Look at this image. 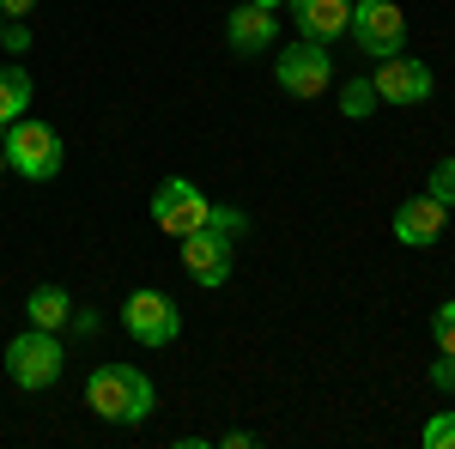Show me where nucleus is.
<instances>
[{
  "instance_id": "11",
  "label": "nucleus",
  "mask_w": 455,
  "mask_h": 449,
  "mask_svg": "<svg viewBox=\"0 0 455 449\" xmlns=\"http://www.w3.org/2000/svg\"><path fill=\"white\" fill-rule=\"evenodd\" d=\"M285 6H291L298 31L310 36V43L340 36V31H347V19H352V0H285Z\"/></svg>"
},
{
  "instance_id": "1",
  "label": "nucleus",
  "mask_w": 455,
  "mask_h": 449,
  "mask_svg": "<svg viewBox=\"0 0 455 449\" xmlns=\"http://www.w3.org/2000/svg\"><path fill=\"white\" fill-rule=\"evenodd\" d=\"M152 382H146V371H134V365H104V371H92V382H85V407L98 419H109V425H140L146 413H152Z\"/></svg>"
},
{
  "instance_id": "2",
  "label": "nucleus",
  "mask_w": 455,
  "mask_h": 449,
  "mask_svg": "<svg viewBox=\"0 0 455 449\" xmlns=\"http://www.w3.org/2000/svg\"><path fill=\"white\" fill-rule=\"evenodd\" d=\"M0 152H6V164L19 176H31V182H49V176L61 171V134L49 128V122H6V140H0Z\"/></svg>"
},
{
  "instance_id": "12",
  "label": "nucleus",
  "mask_w": 455,
  "mask_h": 449,
  "mask_svg": "<svg viewBox=\"0 0 455 449\" xmlns=\"http://www.w3.org/2000/svg\"><path fill=\"white\" fill-rule=\"evenodd\" d=\"M274 31H280L274 6H255V0H243V6L231 12V25H225V36H231V49H237V55H255V49H267V43H274Z\"/></svg>"
},
{
  "instance_id": "15",
  "label": "nucleus",
  "mask_w": 455,
  "mask_h": 449,
  "mask_svg": "<svg viewBox=\"0 0 455 449\" xmlns=\"http://www.w3.org/2000/svg\"><path fill=\"white\" fill-rule=\"evenodd\" d=\"M340 109H347L352 122H364V116L377 109V85H371V79H347V85H340Z\"/></svg>"
},
{
  "instance_id": "22",
  "label": "nucleus",
  "mask_w": 455,
  "mask_h": 449,
  "mask_svg": "<svg viewBox=\"0 0 455 449\" xmlns=\"http://www.w3.org/2000/svg\"><path fill=\"white\" fill-rule=\"evenodd\" d=\"M255 6H285V0H255Z\"/></svg>"
},
{
  "instance_id": "21",
  "label": "nucleus",
  "mask_w": 455,
  "mask_h": 449,
  "mask_svg": "<svg viewBox=\"0 0 455 449\" xmlns=\"http://www.w3.org/2000/svg\"><path fill=\"white\" fill-rule=\"evenodd\" d=\"M31 6H36V0H0V12H6V19H25Z\"/></svg>"
},
{
  "instance_id": "7",
  "label": "nucleus",
  "mask_w": 455,
  "mask_h": 449,
  "mask_svg": "<svg viewBox=\"0 0 455 449\" xmlns=\"http://www.w3.org/2000/svg\"><path fill=\"white\" fill-rule=\"evenodd\" d=\"M122 328L134 334L140 346H171L176 328H182V316L164 292H128V304H122Z\"/></svg>"
},
{
  "instance_id": "24",
  "label": "nucleus",
  "mask_w": 455,
  "mask_h": 449,
  "mask_svg": "<svg viewBox=\"0 0 455 449\" xmlns=\"http://www.w3.org/2000/svg\"><path fill=\"white\" fill-rule=\"evenodd\" d=\"M0 31H6V12H0Z\"/></svg>"
},
{
  "instance_id": "4",
  "label": "nucleus",
  "mask_w": 455,
  "mask_h": 449,
  "mask_svg": "<svg viewBox=\"0 0 455 449\" xmlns=\"http://www.w3.org/2000/svg\"><path fill=\"white\" fill-rule=\"evenodd\" d=\"M61 371H68V352H61V341L49 328H31V334H19L6 346V377L19 389H49Z\"/></svg>"
},
{
  "instance_id": "5",
  "label": "nucleus",
  "mask_w": 455,
  "mask_h": 449,
  "mask_svg": "<svg viewBox=\"0 0 455 449\" xmlns=\"http://www.w3.org/2000/svg\"><path fill=\"white\" fill-rule=\"evenodd\" d=\"M212 201L188 182V176H164L158 182V195H152V225L158 231H171V237H188V231H201L207 225Z\"/></svg>"
},
{
  "instance_id": "14",
  "label": "nucleus",
  "mask_w": 455,
  "mask_h": 449,
  "mask_svg": "<svg viewBox=\"0 0 455 449\" xmlns=\"http://www.w3.org/2000/svg\"><path fill=\"white\" fill-rule=\"evenodd\" d=\"M31 109V73L25 68H0V128L19 122Z\"/></svg>"
},
{
  "instance_id": "3",
  "label": "nucleus",
  "mask_w": 455,
  "mask_h": 449,
  "mask_svg": "<svg viewBox=\"0 0 455 449\" xmlns=\"http://www.w3.org/2000/svg\"><path fill=\"white\" fill-rule=\"evenodd\" d=\"M347 31L371 61H388V55H401V43H407V19H401L395 0H352Z\"/></svg>"
},
{
  "instance_id": "19",
  "label": "nucleus",
  "mask_w": 455,
  "mask_h": 449,
  "mask_svg": "<svg viewBox=\"0 0 455 449\" xmlns=\"http://www.w3.org/2000/svg\"><path fill=\"white\" fill-rule=\"evenodd\" d=\"M425 195H437L443 207H455V158H443V164L431 171V188H425Z\"/></svg>"
},
{
  "instance_id": "16",
  "label": "nucleus",
  "mask_w": 455,
  "mask_h": 449,
  "mask_svg": "<svg viewBox=\"0 0 455 449\" xmlns=\"http://www.w3.org/2000/svg\"><path fill=\"white\" fill-rule=\"evenodd\" d=\"M207 231H219V237H231V243H237V237L249 231L243 207H212V212H207Z\"/></svg>"
},
{
  "instance_id": "23",
  "label": "nucleus",
  "mask_w": 455,
  "mask_h": 449,
  "mask_svg": "<svg viewBox=\"0 0 455 449\" xmlns=\"http://www.w3.org/2000/svg\"><path fill=\"white\" fill-rule=\"evenodd\" d=\"M0 171H12V164H6V152H0Z\"/></svg>"
},
{
  "instance_id": "18",
  "label": "nucleus",
  "mask_w": 455,
  "mask_h": 449,
  "mask_svg": "<svg viewBox=\"0 0 455 449\" xmlns=\"http://www.w3.org/2000/svg\"><path fill=\"white\" fill-rule=\"evenodd\" d=\"M419 437H425V449H455V413H437Z\"/></svg>"
},
{
  "instance_id": "8",
  "label": "nucleus",
  "mask_w": 455,
  "mask_h": 449,
  "mask_svg": "<svg viewBox=\"0 0 455 449\" xmlns=\"http://www.w3.org/2000/svg\"><path fill=\"white\" fill-rule=\"evenodd\" d=\"M231 249H237L231 237H219V231H207V225H201V231H188V237H182V268H188V279H195V285L219 292V285L231 279Z\"/></svg>"
},
{
  "instance_id": "6",
  "label": "nucleus",
  "mask_w": 455,
  "mask_h": 449,
  "mask_svg": "<svg viewBox=\"0 0 455 449\" xmlns=\"http://www.w3.org/2000/svg\"><path fill=\"white\" fill-rule=\"evenodd\" d=\"M274 79H280V92H291V98H322L328 85H334V61H328V49L322 43H291L280 61H274Z\"/></svg>"
},
{
  "instance_id": "17",
  "label": "nucleus",
  "mask_w": 455,
  "mask_h": 449,
  "mask_svg": "<svg viewBox=\"0 0 455 449\" xmlns=\"http://www.w3.org/2000/svg\"><path fill=\"white\" fill-rule=\"evenodd\" d=\"M431 334H437V352H450V358H455V298H450V304H437Z\"/></svg>"
},
{
  "instance_id": "10",
  "label": "nucleus",
  "mask_w": 455,
  "mask_h": 449,
  "mask_svg": "<svg viewBox=\"0 0 455 449\" xmlns=\"http://www.w3.org/2000/svg\"><path fill=\"white\" fill-rule=\"evenodd\" d=\"M443 225H450V207H443L437 195H413V201L395 207V237L407 243V249L437 243V237H443Z\"/></svg>"
},
{
  "instance_id": "9",
  "label": "nucleus",
  "mask_w": 455,
  "mask_h": 449,
  "mask_svg": "<svg viewBox=\"0 0 455 449\" xmlns=\"http://www.w3.org/2000/svg\"><path fill=\"white\" fill-rule=\"evenodd\" d=\"M377 85V104H425L431 98V68L413 61V55H388L383 68L371 73Z\"/></svg>"
},
{
  "instance_id": "13",
  "label": "nucleus",
  "mask_w": 455,
  "mask_h": 449,
  "mask_svg": "<svg viewBox=\"0 0 455 449\" xmlns=\"http://www.w3.org/2000/svg\"><path fill=\"white\" fill-rule=\"evenodd\" d=\"M25 316H31V328H68V316H73V298H68V285H36L31 292V304H25Z\"/></svg>"
},
{
  "instance_id": "20",
  "label": "nucleus",
  "mask_w": 455,
  "mask_h": 449,
  "mask_svg": "<svg viewBox=\"0 0 455 449\" xmlns=\"http://www.w3.org/2000/svg\"><path fill=\"white\" fill-rule=\"evenodd\" d=\"M431 389H443V395L455 389V358H450V352H443V358L431 365Z\"/></svg>"
}]
</instances>
